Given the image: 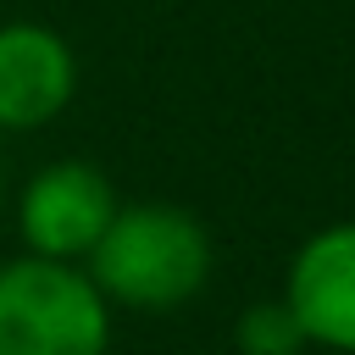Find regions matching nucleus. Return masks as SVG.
Wrapping results in <instances>:
<instances>
[{"label": "nucleus", "instance_id": "obj_2", "mask_svg": "<svg viewBox=\"0 0 355 355\" xmlns=\"http://www.w3.org/2000/svg\"><path fill=\"white\" fill-rule=\"evenodd\" d=\"M111 305L78 261L17 255L0 266V355H105Z\"/></svg>", "mask_w": 355, "mask_h": 355}, {"label": "nucleus", "instance_id": "obj_3", "mask_svg": "<svg viewBox=\"0 0 355 355\" xmlns=\"http://www.w3.org/2000/svg\"><path fill=\"white\" fill-rule=\"evenodd\" d=\"M116 189L94 161H50L28 178L22 200H17V233L28 255L44 261H78L94 250V239L105 233L111 211H116Z\"/></svg>", "mask_w": 355, "mask_h": 355}, {"label": "nucleus", "instance_id": "obj_5", "mask_svg": "<svg viewBox=\"0 0 355 355\" xmlns=\"http://www.w3.org/2000/svg\"><path fill=\"white\" fill-rule=\"evenodd\" d=\"M78 94L72 44L28 17L0 22V133H33L55 122Z\"/></svg>", "mask_w": 355, "mask_h": 355}, {"label": "nucleus", "instance_id": "obj_6", "mask_svg": "<svg viewBox=\"0 0 355 355\" xmlns=\"http://www.w3.org/2000/svg\"><path fill=\"white\" fill-rule=\"evenodd\" d=\"M233 344H239V355H300V349H311L283 300H255L233 322Z\"/></svg>", "mask_w": 355, "mask_h": 355}, {"label": "nucleus", "instance_id": "obj_4", "mask_svg": "<svg viewBox=\"0 0 355 355\" xmlns=\"http://www.w3.org/2000/svg\"><path fill=\"white\" fill-rule=\"evenodd\" d=\"M283 305L294 311L305 344L355 355V216L300 239L283 272Z\"/></svg>", "mask_w": 355, "mask_h": 355}, {"label": "nucleus", "instance_id": "obj_1", "mask_svg": "<svg viewBox=\"0 0 355 355\" xmlns=\"http://www.w3.org/2000/svg\"><path fill=\"white\" fill-rule=\"evenodd\" d=\"M211 261L216 250L194 211L172 200H128L83 255V272L105 294V305L172 311L211 283Z\"/></svg>", "mask_w": 355, "mask_h": 355}]
</instances>
